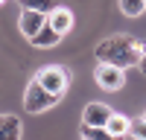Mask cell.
<instances>
[{
  "instance_id": "6da1fadb",
  "label": "cell",
  "mask_w": 146,
  "mask_h": 140,
  "mask_svg": "<svg viewBox=\"0 0 146 140\" xmlns=\"http://www.w3.org/2000/svg\"><path fill=\"white\" fill-rule=\"evenodd\" d=\"M143 55V44L135 35H108L105 41L96 44V61L114 64V67H137Z\"/></svg>"
},
{
  "instance_id": "7a4b0ae2",
  "label": "cell",
  "mask_w": 146,
  "mask_h": 140,
  "mask_svg": "<svg viewBox=\"0 0 146 140\" xmlns=\"http://www.w3.org/2000/svg\"><path fill=\"white\" fill-rule=\"evenodd\" d=\"M58 99H62L58 93H50L35 79H29L27 90H23V108H27V114H44V111H50L53 105H58Z\"/></svg>"
},
{
  "instance_id": "3957f363",
  "label": "cell",
  "mask_w": 146,
  "mask_h": 140,
  "mask_svg": "<svg viewBox=\"0 0 146 140\" xmlns=\"http://www.w3.org/2000/svg\"><path fill=\"white\" fill-rule=\"evenodd\" d=\"M32 79L38 82L41 88H47L50 93L64 96V90H67V85H70V70H67L64 64H44Z\"/></svg>"
},
{
  "instance_id": "277c9868",
  "label": "cell",
  "mask_w": 146,
  "mask_h": 140,
  "mask_svg": "<svg viewBox=\"0 0 146 140\" xmlns=\"http://www.w3.org/2000/svg\"><path fill=\"white\" fill-rule=\"evenodd\" d=\"M94 79H96V85H100L102 90H120L126 85V70L123 67H114V64H100L94 70Z\"/></svg>"
},
{
  "instance_id": "5b68a950",
  "label": "cell",
  "mask_w": 146,
  "mask_h": 140,
  "mask_svg": "<svg viewBox=\"0 0 146 140\" xmlns=\"http://www.w3.org/2000/svg\"><path fill=\"white\" fill-rule=\"evenodd\" d=\"M47 23V15L44 12H32V9H21V18H18V29L23 38H35V35L41 32V26Z\"/></svg>"
},
{
  "instance_id": "8992f818",
  "label": "cell",
  "mask_w": 146,
  "mask_h": 140,
  "mask_svg": "<svg viewBox=\"0 0 146 140\" xmlns=\"http://www.w3.org/2000/svg\"><path fill=\"white\" fill-rule=\"evenodd\" d=\"M111 108H108L105 102H88L82 111V125H108L111 120Z\"/></svg>"
},
{
  "instance_id": "52a82bcc",
  "label": "cell",
  "mask_w": 146,
  "mask_h": 140,
  "mask_svg": "<svg viewBox=\"0 0 146 140\" xmlns=\"http://www.w3.org/2000/svg\"><path fill=\"white\" fill-rule=\"evenodd\" d=\"M47 23H50L58 35H67V32L73 29V12L64 9V6H56L50 15H47Z\"/></svg>"
},
{
  "instance_id": "ba28073f",
  "label": "cell",
  "mask_w": 146,
  "mask_h": 140,
  "mask_svg": "<svg viewBox=\"0 0 146 140\" xmlns=\"http://www.w3.org/2000/svg\"><path fill=\"white\" fill-rule=\"evenodd\" d=\"M21 134H23L21 117H15V114H0V140H21Z\"/></svg>"
},
{
  "instance_id": "9c48e42d",
  "label": "cell",
  "mask_w": 146,
  "mask_h": 140,
  "mask_svg": "<svg viewBox=\"0 0 146 140\" xmlns=\"http://www.w3.org/2000/svg\"><path fill=\"white\" fill-rule=\"evenodd\" d=\"M58 41H62V35H58V32L50 26V23H44V26H41V32L35 35L29 44H32V47H38V50H47V47H56Z\"/></svg>"
},
{
  "instance_id": "30bf717a",
  "label": "cell",
  "mask_w": 146,
  "mask_h": 140,
  "mask_svg": "<svg viewBox=\"0 0 146 140\" xmlns=\"http://www.w3.org/2000/svg\"><path fill=\"white\" fill-rule=\"evenodd\" d=\"M108 131H111L114 137H120V140H123L129 131H131V120H129V117H123V114H111V120H108Z\"/></svg>"
},
{
  "instance_id": "8fae6325",
  "label": "cell",
  "mask_w": 146,
  "mask_h": 140,
  "mask_svg": "<svg viewBox=\"0 0 146 140\" xmlns=\"http://www.w3.org/2000/svg\"><path fill=\"white\" fill-rule=\"evenodd\" d=\"M82 140H120L105 125H82Z\"/></svg>"
},
{
  "instance_id": "7c38bea8",
  "label": "cell",
  "mask_w": 146,
  "mask_h": 140,
  "mask_svg": "<svg viewBox=\"0 0 146 140\" xmlns=\"http://www.w3.org/2000/svg\"><path fill=\"white\" fill-rule=\"evenodd\" d=\"M120 12L126 18H140L146 12V0H120Z\"/></svg>"
},
{
  "instance_id": "4fadbf2b",
  "label": "cell",
  "mask_w": 146,
  "mask_h": 140,
  "mask_svg": "<svg viewBox=\"0 0 146 140\" xmlns=\"http://www.w3.org/2000/svg\"><path fill=\"white\" fill-rule=\"evenodd\" d=\"M21 9H32V12H44V15H50V12L58 6L56 0H18Z\"/></svg>"
},
{
  "instance_id": "5bb4252c",
  "label": "cell",
  "mask_w": 146,
  "mask_h": 140,
  "mask_svg": "<svg viewBox=\"0 0 146 140\" xmlns=\"http://www.w3.org/2000/svg\"><path fill=\"white\" fill-rule=\"evenodd\" d=\"M129 134L135 137V140H146V120H143V117H140L137 123H131V131Z\"/></svg>"
},
{
  "instance_id": "9a60e30c",
  "label": "cell",
  "mask_w": 146,
  "mask_h": 140,
  "mask_svg": "<svg viewBox=\"0 0 146 140\" xmlns=\"http://www.w3.org/2000/svg\"><path fill=\"white\" fill-rule=\"evenodd\" d=\"M137 67H140V73L146 76V44H143V55H140V64H137Z\"/></svg>"
},
{
  "instance_id": "2e32d148",
  "label": "cell",
  "mask_w": 146,
  "mask_h": 140,
  "mask_svg": "<svg viewBox=\"0 0 146 140\" xmlns=\"http://www.w3.org/2000/svg\"><path fill=\"white\" fill-rule=\"evenodd\" d=\"M0 3H6V0H0Z\"/></svg>"
},
{
  "instance_id": "e0dca14e",
  "label": "cell",
  "mask_w": 146,
  "mask_h": 140,
  "mask_svg": "<svg viewBox=\"0 0 146 140\" xmlns=\"http://www.w3.org/2000/svg\"><path fill=\"white\" fill-rule=\"evenodd\" d=\"M143 120H146V114H143Z\"/></svg>"
}]
</instances>
